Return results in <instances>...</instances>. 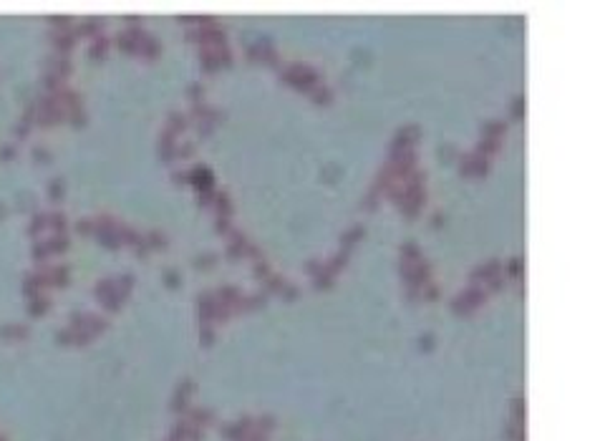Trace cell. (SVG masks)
I'll return each mask as SVG.
<instances>
[{"instance_id":"13","label":"cell","mask_w":605,"mask_h":441,"mask_svg":"<svg viewBox=\"0 0 605 441\" xmlns=\"http://www.w3.org/2000/svg\"><path fill=\"white\" fill-rule=\"evenodd\" d=\"M484 285H487L484 290H499V288L504 285V275H502V272H499V275H492V277H489Z\"/></svg>"},{"instance_id":"14","label":"cell","mask_w":605,"mask_h":441,"mask_svg":"<svg viewBox=\"0 0 605 441\" xmlns=\"http://www.w3.org/2000/svg\"><path fill=\"white\" fill-rule=\"evenodd\" d=\"M507 272L512 275V277H519V272H522V260L519 257H512V262L507 265Z\"/></svg>"},{"instance_id":"9","label":"cell","mask_w":605,"mask_h":441,"mask_svg":"<svg viewBox=\"0 0 605 441\" xmlns=\"http://www.w3.org/2000/svg\"><path fill=\"white\" fill-rule=\"evenodd\" d=\"M288 285V280H282V277H277V275H270L267 280H265V288L270 290V293H275V290H282Z\"/></svg>"},{"instance_id":"15","label":"cell","mask_w":605,"mask_h":441,"mask_svg":"<svg viewBox=\"0 0 605 441\" xmlns=\"http://www.w3.org/2000/svg\"><path fill=\"white\" fill-rule=\"evenodd\" d=\"M512 113H514L517 118H522V113H524V99H522V96H517V99L512 101Z\"/></svg>"},{"instance_id":"12","label":"cell","mask_w":605,"mask_h":441,"mask_svg":"<svg viewBox=\"0 0 605 441\" xmlns=\"http://www.w3.org/2000/svg\"><path fill=\"white\" fill-rule=\"evenodd\" d=\"M194 182H197V187H205V189H210V184H212V179H210V174L207 172H202V169H194Z\"/></svg>"},{"instance_id":"6","label":"cell","mask_w":605,"mask_h":441,"mask_svg":"<svg viewBox=\"0 0 605 441\" xmlns=\"http://www.w3.org/2000/svg\"><path fill=\"white\" fill-rule=\"evenodd\" d=\"M313 101L315 104H331L333 101V94H331V89H326V86H315L313 89Z\"/></svg>"},{"instance_id":"18","label":"cell","mask_w":605,"mask_h":441,"mask_svg":"<svg viewBox=\"0 0 605 441\" xmlns=\"http://www.w3.org/2000/svg\"><path fill=\"white\" fill-rule=\"evenodd\" d=\"M280 293H285V298H295V295H298V290H295L293 285H285V288H282Z\"/></svg>"},{"instance_id":"16","label":"cell","mask_w":605,"mask_h":441,"mask_svg":"<svg viewBox=\"0 0 605 441\" xmlns=\"http://www.w3.org/2000/svg\"><path fill=\"white\" fill-rule=\"evenodd\" d=\"M217 232H230V217L227 215L217 217Z\"/></svg>"},{"instance_id":"3","label":"cell","mask_w":605,"mask_h":441,"mask_svg":"<svg viewBox=\"0 0 605 441\" xmlns=\"http://www.w3.org/2000/svg\"><path fill=\"white\" fill-rule=\"evenodd\" d=\"M363 232H366V229H363L361 224H356V227H351V229H348V232H346V234L341 237V245H343V250H348V247H351V245L356 242V239H358V237H363Z\"/></svg>"},{"instance_id":"2","label":"cell","mask_w":605,"mask_h":441,"mask_svg":"<svg viewBox=\"0 0 605 441\" xmlns=\"http://www.w3.org/2000/svg\"><path fill=\"white\" fill-rule=\"evenodd\" d=\"M346 262H348V250H341V252H336L328 262H323V267H326L331 275H336L341 267H346Z\"/></svg>"},{"instance_id":"19","label":"cell","mask_w":605,"mask_h":441,"mask_svg":"<svg viewBox=\"0 0 605 441\" xmlns=\"http://www.w3.org/2000/svg\"><path fill=\"white\" fill-rule=\"evenodd\" d=\"M431 340H434V335H431V333L421 335V348H431Z\"/></svg>"},{"instance_id":"10","label":"cell","mask_w":605,"mask_h":441,"mask_svg":"<svg viewBox=\"0 0 605 441\" xmlns=\"http://www.w3.org/2000/svg\"><path fill=\"white\" fill-rule=\"evenodd\" d=\"M252 270H255V277H260V280H267V277L272 275V272H270V265H267L265 260H255V267H252Z\"/></svg>"},{"instance_id":"7","label":"cell","mask_w":605,"mask_h":441,"mask_svg":"<svg viewBox=\"0 0 605 441\" xmlns=\"http://www.w3.org/2000/svg\"><path fill=\"white\" fill-rule=\"evenodd\" d=\"M504 121H489V124H484V136H492V139H499L502 134H504Z\"/></svg>"},{"instance_id":"20","label":"cell","mask_w":605,"mask_h":441,"mask_svg":"<svg viewBox=\"0 0 605 441\" xmlns=\"http://www.w3.org/2000/svg\"><path fill=\"white\" fill-rule=\"evenodd\" d=\"M212 340V333H210V328H205V343H210Z\"/></svg>"},{"instance_id":"11","label":"cell","mask_w":605,"mask_h":441,"mask_svg":"<svg viewBox=\"0 0 605 441\" xmlns=\"http://www.w3.org/2000/svg\"><path fill=\"white\" fill-rule=\"evenodd\" d=\"M217 210H220V215H227V217H230L232 205H230V197H227V192H222V194L217 197Z\"/></svg>"},{"instance_id":"4","label":"cell","mask_w":605,"mask_h":441,"mask_svg":"<svg viewBox=\"0 0 605 441\" xmlns=\"http://www.w3.org/2000/svg\"><path fill=\"white\" fill-rule=\"evenodd\" d=\"M401 260H403V262H419V260H421L419 247H416V245H411V242L401 245Z\"/></svg>"},{"instance_id":"1","label":"cell","mask_w":605,"mask_h":441,"mask_svg":"<svg viewBox=\"0 0 605 441\" xmlns=\"http://www.w3.org/2000/svg\"><path fill=\"white\" fill-rule=\"evenodd\" d=\"M499 149V139H492V136H482V141L477 144V151L474 154H479V156H484L487 159L489 154H494Z\"/></svg>"},{"instance_id":"17","label":"cell","mask_w":605,"mask_h":441,"mask_svg":"<svg viewBox=\"0 0 605 441\" xmlns=\"http://www.w3.org/2000/svg\"><path fill=\"white\" fill-rule=\"evenodd\" d=\"M320 267H323V262H320V260H310V262H308V272H313V275H315Z\"/></svg>"},{"instance_id":"8","label":"cell","mask_w":605,"mask_h":441,"mask_svg":"<svg viewBox=\"0 0 605 441\" xmlns=\"http://www.w3.org/2000/svg\"><path fill=\"white\" fill-rule=\"evenodd\" d=\"M262 303H265V293L247 295V298H242V310H247V308H257V305H262Z\"/></svg>"},{"instance_id":"5","label":"cell","mask_w":605,"mask_h":441,"mask_svg":"<svg viewBox=\"0 0 605 441\" xmlns=\"http://www.w3.org/2000/svg\"><path fill=\"white\" fill-rule=\"evenodd\" d=\"M313 285H315V288H331V285H333V275H331L326 267H320V270L313 275Z\"/></svg>"}]
</instances>
